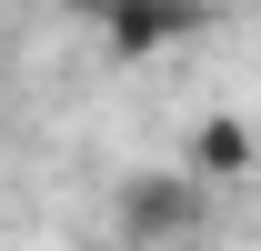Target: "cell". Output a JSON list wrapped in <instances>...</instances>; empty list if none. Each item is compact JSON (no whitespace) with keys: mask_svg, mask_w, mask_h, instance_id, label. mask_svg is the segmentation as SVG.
I'll return each instance as SVG.
<instances>
[{"mask_svg":"<svg viewBox=\"0 0 261 251\" xmlns=\"http://www.w3.org/2000/svg\"><path fill=\"white\" fill-rule=\"evenodd\" d=\"M181 161H191L201 181H241V171L261 161V141H251V121H241V111H201L191 141H181Z\"/></svg>","mask_w":261,"mask_h":251,"instance_id":"3","label":"cell"},{"mask_svg":"<svg viewBox=\"0 0 261 251\" xmlns=\"http://www.w3.org/2000/svg\"><path fill=\"white\" fill-rule=\"evenodd\" d=\"M201 31V0H100V40H111V61H151L171 40Z\"/></svg>","mask_w":261,"mask_h":251,"instance_id":"2","label":"cell"},{"mask_svg":"<svg viewBox=\"0 0 261 251\" xmlns=\"http://www.w3.org/2000/svg\"><path fill=\"white\" fill-rule=\"evenodd\" d=\"M111 221H121V241H141V251H181V241L211 231V181H201L191 161H181V171H130V181L111 191Z\"/></svg>","mask_w":261,"mask_h":251,"instance_id":"1","label":"cell"}]
</instances>
